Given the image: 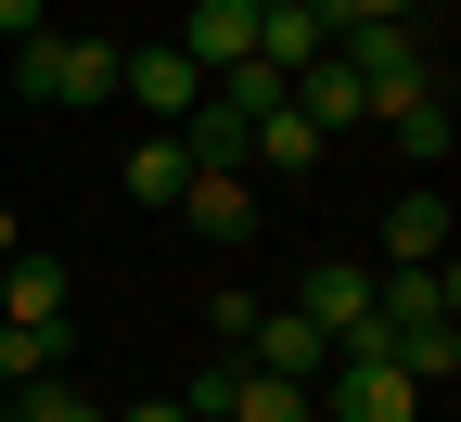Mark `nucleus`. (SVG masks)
Returning <instances> with one entry per match:
<instances>
[{"label": "nucleus", "instance_id": "20", "mask_svg": "<svg viewBox=\"0 0 461 422\" xmlns=\"http://www.w3.org/2000/svg\"><path fill=\"white\" fill-rule=\"evenodd\" d=\"M26 256V218H14V193H0V269H14Z\"/></svg>", "mask_w": 461, "mask_h": 422}, {"label": "nucleus", "instance_id": "17", "mask_svg": "<svg viewBox=\"0 0 461 422\" xmlns=\"http://www.w3.org/2000/svg\"><path fill=\"white\" fill-rule=\"evenodd\" d=\"M205 320H218V358H230V346L257 333V294H244V282H218V294H205Z\"/></svg>", "mask_w": 461, "mask_h": 422}, {"label": "nucleus", "instance_id": "6", "mask_svg": "<svg viewBox=\"0 0 461 422\" xmlns=\"http://www.w3.org/2000/svg\"><path fill=\"white\" fill-rule=\"evenodd\" d=\"M167 218H180V230H205V244H244V230H257V193H244V166H193Z\"/></svg>", "mask_w": 461, "mask_h": 422}, {"label": "nucleus", "instance_id": "1", "mask_svg": "<svg viewBox=\"0 0 461 422\" xmlns=\"http://www.w3.org/2000/svg\"><path fill=\"white\" fill-rule=\"evenodd\" d=\"M0 51H14L26 103H115V39H90V26H39V39H0Z\"/></svg>", "mask_w": 461, "mask_h": 422}, {"label": "nucleus", "instance_id": "14", "mask_svg": "<svg viewBox=\"0 0 461 422\" xmlns=\"http://www.w3.org/2000/svg\"><path fill=\"white\" fill-rule=\"evenodd\" d=\"M0 320H65V256H14L0 269Z\"/></svg>", "mask_w": 461, "mask_h": 422}, {"label": "nucleus", "instance_id": "13", "mask_svg": "<svg viewBox=\"0 0 461 422\" xmlns=\"http://www.w3.org/2000/svg\"><path fill=\"white\" fill-rule=\"evenodd\" d=\"M384 358H397L411 384H448V372H461V320H397V333H384Z\"/></svg>", "mask_w": 461, "mask_h": 422}, {"label": "nucleus", "instance_id": "11", "mask_svg": "<svg viewBox=\"0 0 461 422\" xmlns=\"http://www.w3.org/2000/svg\"><path fill=\"white\" fill-rule=\"evenodd\" d=\"M51 372H65V320H0V384H51Z\"/></svg>", "mask_w": 461, "mask_h": 422}, {"label": "nucleus", "instance_id": "4", "mask_svg": "<svg viewBox=\"0 0 461 422\" xmlns=\"http://www.w3.org/2000/svg\"><path fill=\"white\" fill-rule=\"evenodd\" d=\"M321 397H333V422H423V384L397 372V358H333Z\"/></svg>", "mask_w": 461, "mask_h": 422}, {"label": "nucleus", "instance_id": "21", "mask_svg": "<svg viewBox=\"0 0 461 422\" xmlns=\"http://www.w3.org/2000/svg\"><path fill=\"white\" fill-rule=\"evenodd\" d=\"M115 422H193V409H180V397H154V409H115Z\"/></svg>", "mask_w": 461, "mask_h": 422}, {"label": "nucleus", "instance_id": "7", "mask_svg": "<svg viewBox=\"0 0 461 422\" xmlns=\"http://www.w3.org/2000/svg\"><path fill=\"white\" fill-rule=\"evenodd\" d=\"M384 269H448V193H436V179L384 205Z\"/></svg>", "mask_w": 461, "mask_h": 422}, {"label": "nucleus", "instance_id": "19", "mask_svg": "<svg viewBox=\"0 0 461 422\" xmlns=\"http://www.w3.org/2000/svg\"><path fill=\"white\" fill-rule=\"evenodd\" d=\"M51 26V0H0V39H39Z\"/></svg>", "mask_w": 461, "mask_h": 422}, {"label": "nucleus", "instance_id": "18", "mask_svg": "<svg viewBox=\"0 0 461 422\" xmlns=\"http://www.w3.org/2000/svg\"><path fill=\"white\" fill-rule=\"evenodd\" d=\"M411 13H423V0H333V39L346 26H411Z\"/></svg>", "mask_w": 461, "mask_h": 422}, {"label": "nucleus", "instance_id": "8", "mask_svg": "<svg viewBox=\"0 0 461 422\" xmlns=\"http://www.w3.org/2000/svg\"><path fill=\"white\" fill-rule=\"evenodd\" d=\"M372 320L397 333V320H461V294H448V269H372Z\"/></svg>", "mask_w": 461, "mask_h": 422}, {"label": "nucleus", "instance_id": "23", "mask_svg": "<svg viewBox=\"0 0 461 422\" xmlns=\"http://www.w3.org/2000/svg\"><path fill=\"white\" fill-rule=\"evenodd\" d=\"M321 13H333V0H321Z\"/></svg>", "mask_w": 461, "mask_h": 422}, {"label": "nucleus", "instance_id": "15", "mask_svg": "<svg viewBox=\"0 0 461 422\" xmlns=\"http://www.w3.org/2000/svg\"><path fill=\"white\" fill-rule=\"evenodd\" d=\"M384 129H397V154H411V166H448V141H461V115H448V90H423V103H397Z\"/></svg>", "mask_w": 461, "mask_h": 422}, {"label": "nucleus", "instance_id": "12", "mask_svg": "<svg viewBox=\"0 0 461 422\" xmlns=\"http://www.w3.org/2000/svg\"><path fill=\"white\" fill-rule=\"evenodd\" d=\"M180 179H193V154H180V129H154V141H129V205H180Z\"/></svg>", "mask_w": 461, "mask_h": 422}, {"label": "nucleus", "instance_id": "22", "mask_svg": "<svg viewBox=\"0 0 461 422\" xmlns=\"http://www.w3.org/2000/svg\"><path fill=\"white\" fill-rule=\"evenodd\" d=\"M0 422H26V409H0Z\"/></svg>", "mask_w": 461, "mask_h": 422}, {"label": "nucleus", "instance_id": "5", "mask_svg": "<svg viewBox=\"0 0 461 422\" xmlns=\"http://www.w3.org/2000/svg\"><path fill=\"white\" fill-rule=\"evenodd\" d=\"M115 103H141V115H167V129H180V115L205 103V77L180 65V39H154V51H115Z\"/></svg>", "mask_w": 461, "mask_h": 422}, {"label": "nucleus", "instance_id": "16", "mask_svg": "<svg viewBox=\"0 0 461 422\" xmlns=\"http://www.w3.org/2000/svg\"><path fill=\"white\" fill-rule=\"evenodd\" d=\"M14 409H26V422H115V409H90V397H77V384H26V397H14Z\"/></svg>", "mask_w": 461, "mask_h": 422}, {"label": "nucleus", "instance_id": "2", "mask_svg": "<svg viewBox=\"0 0 461 422\" xmlns=\"http://www.w3.org/2000/svg\"><path fill=\"white\" fill-rule=\"evenodd\" d=\"M180 409H193V422H321L308 384H269V372H244V358H218V372H205Z\"/></svg>", "mask_w": 461, "mask_h": 422}, {"label": "nucleus", "instance_id": "10", "mask_svg": "<svg viewBox=\"0 0 461 422\" xmlns=\"http://www.w3.org/2000/svg\"><path fill=\"white\" fill-rule=\"evenodd\" d=\"M321 154H333V141L308 129V115H295V103H282V115H257V129H244V166H269V179H308Z\"/></svg>", "mask_w": 461, "mask_h": 422}, {"label": "nucleus", "instance_id": "3", "mask_svg": "<svg viewBox=\"0 0 461 422\" xmlns=\"http://www.w3.org/2000/svg\"><path fill=\"white\" fill-rule=\"evenodd\" d=\"M244 372H269V384H308L321 397V372H333V346H321V320H295V308H257V333L230 346Z\"/></svg>", "mask_w": 461, "mask_h": 422}, {"label": "nucleus", "instance_id": "9", "mask_svg": "<svg viewBox=\"0 0 461 422\" xmlns=\"http://www.w3.org/2000/svg\"><path fill=\"white\" fill-rule=\"evenodd\" d=\"M282 103H295V115H308V129H321V141H346V129H359V115H372V103H359V77H346V65H333V51H321V65H308L295 90H282Z\"/></svg>", "mask_w": 461, "mask_h": 422}]
</instances>
